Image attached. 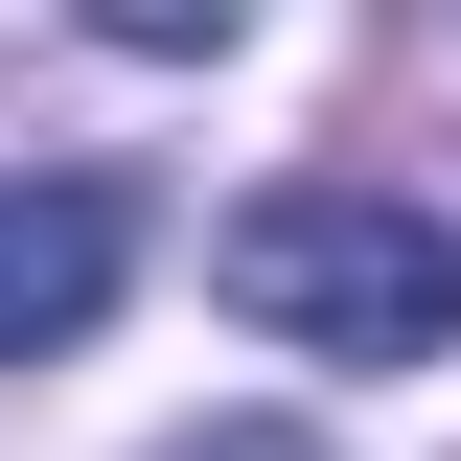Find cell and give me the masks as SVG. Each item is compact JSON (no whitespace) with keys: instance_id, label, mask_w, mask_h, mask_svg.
<instances>
[{"instance_id":"6da1fadb","label":"cell","mask_w":461,"mask_h":461,"mask_svg":"<svg viewBox=\"0 0 461 461\" xmlns=\"http://www.w3.org/2000/svg\"><path fill=\"white\" fill-rule=\"evenodd\" d=\"M208 300L254 346H300V369H438L461 346V208H415V185H254L208 230Z\"/></svg>"},{"instance_id":"7a4b0ae2","label":"cell","mask_w":461,"mask_h":461,"mask_svg":"<svg viewBox=\"0 0 461 461\" xmlns=\"http://www.w3.org/2000/svg\"><path fill=\"white\" fill-rule=\"evenodd\" d=\"M115 277H139V185H115V162H23V185H0V369L93 346Z\"/></svg>"},{"instance_id":"3957f363","label":"cell","mask_w":461,"mask_h":461,"mask_svg":"<svg viewBox=\"0 0 461 461\" xmlns=\"http://www.w3.org/2000/svg\"><path fill=\"white\" fill-rule=\"evenodd\" d=\"M185 461H300V438H185Z\"/></svg>"}]
</instances>
